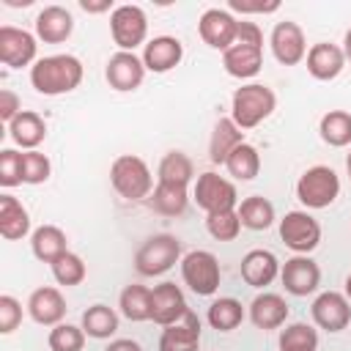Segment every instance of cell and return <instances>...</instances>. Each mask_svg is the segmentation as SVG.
<instances>
[{"instance_id":"cell-41","label":"cell","mask_w":351,"mask_h":351,"mask_svg":"<svg viewBox=\"0 0 351 351\" xmlns=\"http://www.w3.org/2000/svg\"><path fill=\"white\" fill-rule=\"evenodd\" d=\"M52 173V162L47 154L41 151H25L22 154V181L30 184V186H38L49 178Z\"/></svg>"},{"instance_id":"cell-24","label":"cell","mask_w":351,"mask_h":351,"mask_svg":"<svg viewBox=\"0 0 351 351\" xmlns=\"http://www.w3.org/2000/svg\"><path fill=\"white\" fill-rule=\"evenodd\" d=\"M250 321L263 329V332H271V329H280L285 321H288V302L280 296V293H258L252 302H250V310H247Z\"/></svg>"},{"instance_id":"cell-7","label":"cell","mask_w":351,"mask_h":351,"mask_svg":"<svg viewBox=\"0 0 351 351\" xmlns=\"http://www.w3.org/2000/svg\"><path fill=\"white\" fill-rule=\"evenodd\" d=\"M181 277L186 288L197 296H214L222 280V269L214 252L208 250H192L181 258Z\"/></svg>"},{"instance_id":"cell-9","label":"cell","mask_w":351,"mask_h":351,"mask_svg":"<svg viewBox=\"0 0 351 351\" xmlns=\"http://www.w3.org/2000/svg\"><path fill=\"white\" fill-rule=\"evenodd\" d=\"M192 197L197 203V208H203L206 214H219V211H233L239 208V192L233 186V181L217 176V173H200L195 186H192Z\"/></svg>"},{"instance_id":"cell-19","label":"cell","mask_w":351,"mask_h":351,"mask_svg":"<svg viewBox=\"0 0 351 351\" xmlns=\"http://www.w3.org/2000/svg\"><path fill=\"white\" fill-rule=\"evenodd\" d=\"M27 315L41 326H58L66 315V299L58 288L44 285L27 296Z\"/></svg>"},{"instance_id":"cell-32","label":"cell","mask_w":351,"mask_h":351,"mask_svg":"<svg viewBox=\"0 0 351 351\" xmlns=\"http://www.w3.org/2000/svg\"><path fill=\"white\" fill-rule=\"evenodd\" d=\"M82 332L93 340H110L118 332V313L107 304H90L82 313Z\"/></svg>"},{"instance_id":"cell-51","label":"cell","mask_w":351,"mask_h":351,"mask_svg":"<svg viewBox=\"0 0 351 351\" xmlns=\"http://www.w3.org/2000/svg\"><path fill=\"white\" fill-rule=\"evenodd\" d=\"M346 170H348V178H351V151H348V156H346Z\"/></svg>"},{"instance_id":"cell-34","label":"cell","mask_w":351,"mask_h":351,"mask_svg":"<svg viewBox=\"0 0 351 351\" xmlns=\"http://www.w3.org/2000/svg\"><path fill=\"white\" fill-rule=\"evenodd\" d=\"M318 134L332 148L351 145V112H346V110H329L318 121Z\"/></svg>"},{"instance_id":"cell-26","label":"cell","mask_w":351,"mask_h":351,"mask_svg":"<svg viewBox=\"0 0 351 351\" xmlns=\"http://www.w3.org/2000/svg\"><path fill=\"white\" fill-rule=\"evenodd\" d=\"M30 233V214L27 208L8 192L0 195V236L8 241H19Z\"/></svg>"},{"instance_id":"cell-17","label":"cell","mask_w":351,"mask_h":351,"mask_svg":"<svg viewBox=\"0 0 351 351\" xmlns=\"http://www.w3.org/2000/svg\"><path fill=\"white\" fill-rule=\"evenodd\" d=\"M104 77L110 82L112 90H121V93H129V90H137L145 80V63L143 58H137L134 52H115L110 55L107 60V69H104Z\"/></svg>"},{"instance_id":"cell-38","label":"cell","mask_w":351,"mask_h":351,"mask_svg":"<svg viewBox=\"0 0 351 351\" xmlns=\"http://www.w3.org/2000/svg\"><path fill=\"white\" fill-rule=\"evenodd\" d=\"M280 351H318V332L296 321L280 332Z\"/></svg>"},{"instance_id":"cell-3","label":"cell","mask_w":351,"mask_h":351,"mask_svg":"<svg viewBox=\"0 0 351 351\" xmlns=\"http://www.w3.org/2000/svg\"><path fill=\"white\" fill-rule=\"evenodd\" d=\"M274 110H277V96L269 85H261V82H247L236 88L230 96V118L241 132L255 129Z\"/></svg>"},{"instance_id":"cell-5","label":"cell","mask_w":351,"mask_h":351,"mask_svg":"<svg viewBox=\"0 0 351 351\" xmlns=\"http://www.w3.org/2000/svg\"><path fill=\"white\" fill-rule=\"evenodd\" d=\"M340 195V178L332 167L315 165L307 167L296 181V200L304 208H329Z\"/></svg>"},{"instance_id":"cell-44","label":"cell","mask_w":351,"mask_h":351,"mask_svg":"<svg viewBox=\"0 0 351 351\" xmlns=\"http://www.w3.org/2000/svg\"><path fill=\"white\" fill-rule=\"evenodd\" d=\"M19 112H22L19 96H16L11 88H3V90H0V118H3V123L8 126Z\"/></svg>"},{"instance_id":"cell-21","label":"cell","mask_w":351,"mask_h":351,"mask_svg":"<svg viewBox=\"0 0 351 351\" xmlns=\"http://www.w3.org/2000/svg\"><path fill=\"white\" fill-rule=\"evenodd\" d=\"M200 337H203L200 318L189 310L178 324L162 329L159 351H197L200 348Z\"/></svg>"},{"instance_id":"cell-14","label":"cell","mask_w":351,"mask_h":351,"mask_svg":"<svg viewBox=\"0 0 351 351\" xmlns=\"http://www.w3.org/2000/svg\"><path fill=\"white\" fill-rule=\"evenodd\" d=\"M280 280L291 296H310L321 285V269L310 255H293L282 263Z\"/></svg>"},{"instance_id":"cell-29","label":"cell","mask_w":351,"mask_h":351,"mask_svg":"<svg viewBox=\"0 0 351 351\" xmlns=\"http://www.w3.org/2000/svg\"><path fill=\"white\" fill-rule=\"evenodd\" d=\"M195 178V165L184 151H167L159 162L156 181L159 184H173V186H189Z\"/></svg>"},{"instance_id":"cell-15","label":"cell","mask_w":351,"mask_h":351,"mask_svg":"<svg viewBox=\"0 0 351 351\" xmlns=\"http://www.w3.org/2000/svg\"><path fill=\"white\" fill-rule=\"evenodd\" d=\"M310 315L315 321V326L326 329V332H343L351 324V302L346 299V293L340 291H324L315 296Z\"/></svg>"},{"instance_id":"cell-31","label":"cell","mask_w":351,"mask_h":351,"mask_svg":"<svg viewBox=\"0 0 351 351\" xmlns=\"http://www.w3.org/2000/svg\"><path fill=\"white\" fill-rule=\"evenodd\" d=\"M206 321H208V326L217 329V332H233V329L244 321V307H241V302L233 299V296H219V299H214V302L208 304Z\"/></svg>"},{"instance_id":"cell-39","label":"cell","mask_w":351,"mask_h":351,"mask_svg":"<svg viewBox=\"0 0 351 351\" xmlns=\"http://www.w3.org/2000/svg\"><path fill=\"white\" fill-rule=\"evenodd\" d=\"M85 332L82 326H74V324H58L49 329V337H47V346L49 351H82L85 346Z\"/></svg>"},{"instance_id":"cell-23","label":"cell","mask_w":351,"mask_h":351,"mask_svg":"<svg viewBox=\"0 0 351 351\" xmlns=\"http://www.w3.org/2000/svg\"><path fill=\"white\" fill-rule=\"evenodd\" d=\"M280 261L269 250H250L241 258V280L252 288H266L280 277Z\"/></svg>"},{"instance_id":"cell-30","label":"cell","mask_w":351,"mask_h":351,"mask_svg":"<svg viewBox=\"0 0 351 351\" xmlns=\"http://www.w3.org/2000/svg\"><path fill=\"white\" fill-rule=\"evenodd\" d=\"M239 219H241V228L247 230H266L274 225V206L271 200H266L263 195H250L239 203Z\"/></svg>"},{"instance_id":"cell-13","label":"cell","mask_w":351,"mask_h":351,"mask_svg":"<svg viewBox=\"0 0 351 351\" xmlns=\"http://www.w3.org/2000/svg\"><path fill=\"white\" fill-rule=\"evenodd\" d=\"M197 33L203 38V44H208L211 49H228L236 41L239 33V19L228 11V8H206L197 19Z\"/></svg>"},{"instance_id":"cell-27","label":"cell","mask_w":351,"mask_h":351,"mask_svg":"<svg viewBox=\"0 0 351 351\" xmlns=\"http://www.w3.org/2000/svg\"><path fill=\"white\" fill-rule=\"evenodd\" d=\"M8 134H11V140H14L19 148L36 151V148L44 143V137H47V123H44V118H41L38 112L22 110V112L8 123Z\"/></svg>"},{"instance_id":"cell-48","label":"cell","mask_w":351,"mask_h":351,"mask_svg":"<svg viewBox=\"0 0 351 351\" xmlns=\"http://www.w3.org/2000/svg\"><path fill=\"white\" fill-rule=\"evenodd\" d=\"M343 52H346V60L351 63V30H348L346 38H343Z\"/></svg>"},{"instance_id":"cell-43","label":"cell","mask_w":351,"mask_h":351,"mask_svg":"<svg viewBox=\"0 0 351 351\" xmlns=\"http://www.w3.org/2000/svg\"><path fill=\"white\" fill-rule=\"evenodd\" d=\"M19 324H22V302L14 299L11 293H3L0 296V332L11 335Z\"/></svg>"},{"instance_id":"cell-4","label":"cell","mask_w":351,"mask_h":351,"mask_svg":"<svg viewBox=\"0 0 351 351\" xmlns=\"http://www.w3.org/2000/svg\"><path fill=\"white\" fill-rule=\"evenodd\" d=\"M110 184L112 189L126 200H143L154 192V176L145 159L134 154H121L110 165Z\"/></svg>"},{"instance_id":"cell-37","label":"cell","mask_w":351,"mask_h":351,"mask_svg":"<svg viewBox=\"0 0 351 351\" xmlns=\"http://www.w3.org/2000/svg\"><path fill=\"white\" fill-rule=\"evenodd\" d=\"M49 269H52V277H55V282L58 285H66V288H71V285H80L82 280H85V274H88V269H85V261L77 255V252H63L60 258H55L52 263H49Z\"/></svg>"},{"instance_id":"cell-49","label":"cell","mask_w":351,"mask_h":351,"mask_svg":"<svg viewBox=\"0 0 351 351\" xmlns=\"http://www.w3.org/2000/svg\"><path fill=\"white\" fill-rule=\"evenodd\" d=\"M5 5H14V8L16 5H30V0H5Z\"/></svg>"},{"instance_id":"cell-40","label":"cell","mask_w":351,"mask_h":351,"mask_svg":"<svg viewBox=\"0 0 351 351\" xmlns=\"http://www.w3.org/2000/svg\"><path fill=\"white\" fill-rule=\"evenodd\" d=\"M206 230L217 241H233L241 233V219L239 211H219V214H206Z\"/></svg>"},{"instance_id":"cell-45","label":"cell","mask_w":351,"mask_h":351,"mask_svg":"<svg viewBox=\"0 0 351 351\" xmlns=\"http://www.w3.org/2000/svg\"><path fill=\"white\" fill-rule=\"evenodd\" d=\"M280 3H244V0H228V11H239V14H271L277 11Z\"/></svg>"},{"instance_id":"cell-16","label":"cell","mask_w":351,"mask_h":351,"mask_svg":"<svg viewBox=\"0 0 351 351\" xmlns=\"http://www.w3.org/2000/svg\"><path fill=\"white\" fill-rule=\"evenodd\" d=\"M186 313H189V307H186L184 291L176 282H159L151 288V321L154 324H159L165 329V326L178 324Z\"/></svg>"},{"instance_id":"cell-6","label":"cell","mask_w":351,"mask_h":351,"mask_svg":"<svg viewBox=\"0 0 351 351\" xmlns=\"http://www.w3.org/2000/svg\"><path fill=\"white\" fill-rule=\"evenodd\" d=\"M181 261V241L170 233H156L140 244L134 252V269L143 277H159Z\"/></svg>"},{"instance_id":"cell-10","label":"cell","mask_w":351,"mask_h":351,"mask_svg":"<svg viewBox=\"0 0 351 351\" xmlns=\"http://www.w3.org/2000/svg\"><path fill=\"white\" fill-rule=\"evenodd\" d=\"M280 239L296 255H310L321 244V225L310 211H288L280 219Z\"/></svg>"},{"instance_id":"cell-35","label":"cell","mask_w":351,"mask_h":351,"mask_svg":"<svg viewBox=\"0 0 351 351\" xmlns=\"http://www.w3.org/2000/svg\"><path fill=\"white\" fill-rule=\"evenodd\" d=\"M118 307H121V315L140 324V321H151V288L145 285H126L118 296Z\"/></svg>"},{"instance_id":"cell-50","label":"cell","mask_w":351,"mask_h":351,"mask_svg":"<svg viewBox=\"0 0 351 351\" xmlns=\"http://www.w3.org/2000/svg\"><path fill=\"white\" fill-rule=\"evenodd\" d=\"M346 299H348V302H351V274H348V277H346Z\"/></svg>"},{"instance_id":"cell-33","label":"cell","mask_w":351,"mask_h":351,"mask_svg":"<svg viewBox=\"0 0 351 351\" xmlns=\"http://www.w3.org/2000/svg\"><path fill=\"white\" fill-rule=\"evenodd\" d=\"M148 203H151V208H154L156 214L178 217V214H184L186 206H189V192H186V186H173V184H159V181H156V186H154Z\"/></svg>"},{"instance_id":"cell-47","label":"cell","mask_w":351,"mask_h":351,"mask_svg":"<svg viewBox=\"0 0 351 351\" xmlns=\"http://www.w3.org/2000/svg\"><path fill=\"white\" fill-rule=\"evenodd\" d=\"M80 8H82L85 14H101V11H110V8H112V3H110V0H101V3H90V0H80Z\"/></svg>"},{"instance_id":"cell-11","label":"cell","mask_w":351,"mask_h":351,"mask_svg":"<svg viewBox=\"0 0 351 351\" xmlns=\"http://www.w3.org/2000/svg\"><path fill=\"white\" fill-rule=\"evenodd\" d=\"M36 52H38V38L33 33H27L25 27H14V25L0 27V60H3V66H8V69L33 66Z\"/></svg>"},{"instance_id":"cell-36","label":"cell","mask_w":351,"mask_h":351,"mask_svg":"<svg viewBox=\"0 0 351 351\" xmlns=\"http://www.w3.org/2000/svg\"><path fill=\"white\" fill-rule=\"evenodd\" d=\"M225 170H228L236 181H252V178L261 173V154H258V148L244 140V143L228 156Z\"/></svg>"},{"instance_id":"cell-12","label":"cell","mask_w":351,"mask_h":351,"mask_svg":"<svg viewBox=\"0 0 351 351\" xmlns=\"http://www.w3.org/2000/svg\"><path fill=\"white\" fill-rule=\"evenodd\" d=\"M269 47H271V55L277 58L280 66H296V63H302L307 58L304 30L291 19H282V22H277L271 27Z\"/></svg>"},{"instance_id":"cell-1","label":"cell","mask_w":351,"mask_h":351,"mask_svg":"<svg viewBox=\"0 0 351 351\" xmlns=\"http://www.w3.org/2000/svg\"><path fill=\"white\" fill-rule=\"evenodd\" d=\"M82 60L63 52V55H47L38 58L30 66V85L41 93V96H60V93H71L74 88H80L82 82Z\"/></svg>"},{"instance_id":"cell-28","label":"cell","mask_w":351,"mask_h":351,"mask_svg":"<svg viewBox=\"0 0 351 351\" xmlns=\"http://www.w3.org/2000/svg\"><path fill=\"white\" fill-rule=\"evenodd\" d=\"M30 250L41 263H52L55 258H60L63 252H69L66 247V233L58 225H41L30 233Z\"/></svg>"},{"instance_id":"cell-22","label":"cell","mask_w":351,"mask_h":351,"mask_svg":"<svg viewBox=\"0 0 351 351\" xmlns=\"http://www.w3.org/2000/svg\"><path fill=\"white\" fill-rule=\"evenodd\" d=\"M74 33V16L63 5H44L36 16V38L44 44H60Z\"/></svg>"},{"instance_id":"cell-46","label":"cell","mask_w":351,"mask_h":351,"mask_svg":"<svg viewBox=\"0 0 351 351\" xmlns=\"http://www.w3.org/2000/svg\"><path fill=\"white\" fill-rule=\"evenodd\" d=\"M104 351H143V346H140L137 340H132V337H118V340H112Z\"/></svg>"},{"instance_id":"cell-20","label":"cell","mask_w":351,"mask_h":351,"mask_svg":"<svg viewBox=\"0 0 351 351\" xmlns=\"http://www.w3.org/2000/svg\"><path fill=\"white\" fill-rule=\"evenodd\" d=\"M346 69V52L337 44L329 41H318L307 49V71L313 80L329 82L335 77H340V71Z\"/></svg>"},{"instance_id":"cell-42","label":"cell","mask_w":351,"mask_h":351,"mask_svg":"<svg viewBox=\"0 0 351 351\" xmlns=\"http://www.w3.org/2000/svg\"><path fill=\"white\" fill-rule=\"evenodd\" d=\"M19 184H25L22 181V154L14 148H3L0 151V186L11 189Z\"/></svg>"},{"instance_id":"cell-2","label":"cell","mask_w":351,"mask_h":351,"mask_svg":"<svg viewBox=\"0 0 351 351\" xmlns=\"http://www.w3.org/2000/svg\"><path fill=\"white\" fill-rule=\"evenodd\" d=\"M222 66L236 80H252L263 66V33L255 22L241 19L236 41L222 52Z\"/></svg>"},{"instance_id":"cell-8","label":"cell","mask_w":351,"mask_h":351,"mask_svg":"<svg viewBox=\"0 0 351 351\" xmlns=\"http://www.w3.org/2000/svg\"><path fill=\"white\" fill-rule=\"evenodd\" d=\"M110 33L112 41L121 52H134L140 44L145 47L148 41V16L140 5H115L110 14Z\"/></svg>"},{"instance_id":"cell-25","label":"cell","mask_w":351,"mask_h":351,"mask_svg":"<svg viewBox=\"0 0 351 351\" xmlns=\"http://www.w3.org/2000/svg\"><path fill=\"white\" fill-rule=\"evenodd\" d=\"M244 143V132L233 123V118H219L214 123V132H211V140H208V159L211 165H225L228 156Z\"/></svg>"},{"instance_id":"cell-18","label":"cell","mask_w":351,"mask_h":351,"mask_svg":"<svg viewBox=\"0 0 351 351\" xmlns=\"http://www.w3.org/2000/svg\"><path fill=\"white\" fill-rule=\"evenodd\" d=\"M143 63H145V71H154V74H165L170 69H176L184 58V44L176 38V36H154L145 47H143Z\"/></svg>"}]
</instances>
